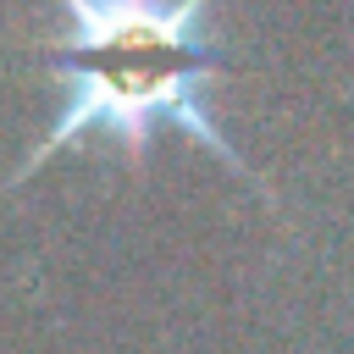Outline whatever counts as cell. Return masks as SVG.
<instances>
[{
    "instance_id": "6da1fadb",
    "label": "cell",
    "mask_w": 354,
    "mask_h": 354,
    "mask_svg": "<svg viewBox=\"0 0 354 354\" xmlns=\"http://www.w3.org/2000/svg\"><path fill=\"white\" fill-rule=\"evenodd\" d=\"M61 11L66 39L44 55L61 77V111L17 166L11 188L94 133L116 138L127 160H144L160 127L188 133L199 149L249 177L243 155L205 105V88L221 72V50L205 28L210 0H61Z\"/></svg>"
}]
</instances>
